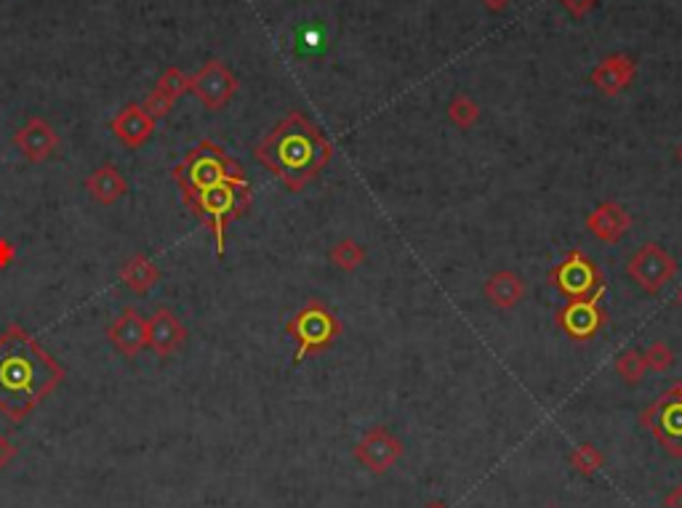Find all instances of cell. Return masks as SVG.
Segmentation results:
<instances>
[{
    "instance_id": "cell-1",
    "label": "cell",
    "mask_w": 682,
    "mask_h": 508,
    "mask_svg": "<svg viewBox=\"0 0 682 508\" xmlns=\"http://www.w3.org/2000/svg\"><path fill=\"white\" fill-rule=\"evenodd\" d=\"M64 368L22 327L0 333V413L11 420L27 418L62 383Z\"/></svg>"
},
{
    "instance_id": "cell-2",
    "label": "cell",
    "mask_w": 682,
    "mask_h": 508,
    "mask_svg": "<svg viewBox=\"0 0 682 508\" xmlns=\"http://www.w3.org/2000/svg\"><path fill=\"white\" fill-rule=\"evenodd\" d=\"M253 155L272 176L291 192H298L328 165L334 149L312 120L301 112H291L259 141Z\"/></svg>"
},
{
    "instance_id": "cell-3",
    "label": "cell",
    "mask_w": 682,
    "mask_h": 508,
    "mask_svg": "<svg viewBox=\"0 0 682 508\" xmlns=\"http://www.w3.org/2000/svg\"><path fill=\"white\" fill-rule=\"evenodd\" d=\"M174 182L182 189V197L200 194L222 184H248L243 168L238 160H232L219 144L211 139L197 141L195 146L182 157V163L171 171Z\"/></svg>"
},
{
    "instance_id": "cell-4",
    "label": "cell",
    "mask_w": 682,
    "mask_h": 508,
    "mask_svg": "<svg viewBox=\"0 0 682 508\" xmlns=\"http://www.w3.org/2000/svg\"><path fill=\"white\" fill-rule=\"evenodd\" d=\"M187 211L195 216L200 224L213 231L216 240V256H224V231L227 224L241 219L251 205V184H222L200 194L182 197Z\"/></svg>"
},
{
    "instance_id": "cell-5",
    "label": "cell",
    "mask_w": 682,
    "mask_h": 508,
    "mask_svg": "<svg viewBox=\"0 0 682 508\" xmlns=\"http://www.w3.org/2000/svg\"><path fill=\"white\" fill-rule=\"evenodd\" d=\"M286 330L291 333L293 338H296V343H298L296 354H293V362H301L307 354L328 346L339 335V323H336V317L323 304L312 301L301 312L293 315L289 325H286Z\"/></svg>"
},
{
    "instance_id": "cell-6",
    "label": "cell",
    "mask_w": 682,
    "mask_h": 508,
    "mask_svg": "<svg viewBox=\"0 0 682 508\" xmlns=\"http://www.w3.org/2000/svg\"><path fill=\"white\" fill-rule=\"evenodd\" d=\"M642 420L672 456L682 458V383L677 389L667 391L664 397H658L645 410Z\"/></svg>"
},
{
    "instance_id": "cell-7",
    "label": "cell",
    "mask_w": 682,
    "mask_h": 508,
    "mask_svg": "<svg viewBox=\"0 0 682 508\" xmlns=\"http://www.w3.org/2000/svg\"><path fill=\"white\" fill-rule=\"evenodd\" d=\"M627 272H630V278H632L639 287H645L648 293H658L669 279L675 278L677 264H675V259H672L664 248H658V245L650 242V245H642V248L634 253V259L630 261Z\"/></svg>"
},
{
    "instance_id": "cell-8",
    "label": "cell",
    "mask_w": 682,
    "mask_h": 508,
    "mask_svg": "<svg viewBox=\"0 0 682 508\" xmlns=\"http://www.w3.org/2000/svg\"><path fill=\"white\" fill-rule=\"evenodd\" d=\"M400 456H403V442L384 426L371 428L355 447V458L376 474H384L387 468H392L400 461Z\"/></svg>"
},
{
    "instance_id": "cell-9",
    "label": "cell",
    "mask_w": 682,
    "mask_h": 508,
    "mask_svg": "<svg viewBox=\"0 0 682 508\" xmlns=\"http://www.w3.org/2000/svg\"><path fill=\"white\" fill-rule=\"evenodd\" d=\"M187 341V327L182 325V320L168 309L160 306L155 309V315L147 320V346L157 354V357H171L176 354Z\"/></svg>"
},
{
    "instance_id": "cell-10",
    "label": "cell",
    "mask_w": 682,
    "mask_h": 508,
    "mask_svg": "<svg viewBox=\"0 0 682 508\" xmlns=\"http://www.w3.org/2000/svg\"><path fill=\"white\" fill-rule=\"evenodd\" d=\"M190 89L200 96V101L208 109H222L232 99V93L238 89V80L232 78V72L222 61H208L193 78Z\"/></svg>"
},
{
    "instance_id": "cell-11",
    "label": "cell",
    "mask_w": 682,
    "mask_h": 508,
    "mask_svg": "<svg viewBox=\"0 0 682 508\" xmlns=\"http://www.w3.org/2000/svg\"><path fill=\"white\" fill-rule=\"evenodd\" d=\"M605 293V285H597V290L584 298H573L563 312H560V325L573 335V338H592L597 327L602 323L600 315V298Z\"/></svg>"
},
{
    "instance_id": "cell-12",
    "label": "cell",
    "mask_w": 682,
    "mask_h": 508,
    "mask_svg": "<svg viewBox=\"0 0 682 508\" xmlns=\"http://www.w3.org/2000/svg\"><path fill=\"white\" fill-rule=\"evenodd\" d=\"M552 279L557 282V287L571 296V298H584V296H592V287L600 282V275L594 269V264L586 259L584 253H571L557 269Z\"/></svg>"
},
{
    "instance_id": "cell-13",
    "label": "cell",
    "mask_w": 682,
    "mask_h": 508,
    "mask_svg": "<svg viewBox=\"0 0 682 508\" xmlns=\"http://www.w3.org/2000/svg\"><path fill=\"white\" fill-rule=\"evenodd\" d=\"M107 338L112 346L126 354V357H139V352L147 346V320L139 315V309L128 306L120 312V317L107 327Z\"/></svg>"
},
{
    "instance_id": "cell-14",
    "label": "cell",
    "mask_w": 682,
    "mask_h": 508,
    "mask_svg": "<svg viewBox=\"0 0 682 508\" xmlns=\"http://www.w3.org/2000/svg\"><path fill=\"white\" fill-rule=\"evenodd\" d=\"M14 144H16V149L30 160V163H43V160H49L51 155H53V149H56V131L51 128L49 120H43V118H30L27 123H24V128H19V134L14 136Z\"/></svg>"
},
{
    "instance_id": "cell-15",
    "label": "cell",
    "mask_w": 682,
    "mask_h": 508,
    "mask_svg": "<svg viewBox=\"0 0 682 508\" xmlns=\"http://www.w3.org/2000/svg\"><path fill=\"white\" fill-rule=\"evenodd\" d=\"M109 128H112V134L123 141L128 149H139V146L152 136L155 120L147 115L145 107L128 104V107H123V109L112 118Z\"/></svg>"
},
{
    "instance_id": "cell-16",
    "label": "cell",
    "mask_w": 682,
    "mask_h": 508,
    "mask_svg": "<svg viewBox=\"0 0 682 508\" xmlns=\"http://www.w3.org/2000/svg\"><path fill=\"white\" fill-rule=\"evenodd\" d=\"M630 213L616 205V202H602L600 208H594V213L586 219V227L592 234H597L605 242H616L621 240V234L630 230Z\"/></svg>"
},
{
    "instance_id": "cell-17",
    "label": "cell",
    "mask_w": 682,
    "mask_h": 508,
    "mask_svg": "<svg viewBox=\"0 0 682 508\" xmlns=\"http://www.w3.org/2000/svg\"><path fill=\"white\" fill-rule=\"evenodd\" d=\"M634 75V61L630 56H611V59H605L594 72H592V83L600 89L602 93H608V96H613V93H619L630 80H632Z\"/></svg>"
},
{
    "instance_id": "cell-18",
    "label": "cell",
    "mask_w": 682,
    "mask_h": 508,
    "mask_svg": "<svg viewBox=\"0 0 682 508\" xmlns=\"http://www.w3.org/2000/svg\"><path fill=\"white\" fill-rule=\"evenodd\" d=\"M86 189L91 192V197L101 202V205H112L118 202L126 192H128V184L123 179V174L115 168V165H101L97 168L89 179H86Z\"/></svg>"
},
{
    "instance_id": "cell-19",
    "label": "cell",
    "mask_w": 682,
    "mask_h": 508,
    "mask_svg": "<svg viewBox=\"0 0 682 508\" xmlns=\"http://www.w3.org/2000/svg\"><path fill=\"white\" fill-rule=\"evenodd\" d=\"M523 293L526 285L515 272H498L486 282V298L498 309H512L515 304H520Z\"/></svg>"
},
{
    "instance_id": "cell-20",
    "label": "cell",
    "mask_w": 682,
    "mask_h": 508,
    "mask_svg": "<svg viewBox=\"0 0 682 508\" xmlns=\"http://www.w3.org/2000/svg\"><path fill=\"white\" fill-rule=\"evenodd\" d=\"M120 279H123V285H126L128 290H134V293H149V290L160 282V269H157L147 256L137 253V256H131V259L123 264Z\"/></svg>"
},
{
    "instance_id": "cell-21",
    "label": "cell",
    "mask_w": 682,
    "mask_h": 508,
    "mask_svg": "<svg viewBox=\"0 0 682 508\" xmlns=\"http://www.w3.org/2000/svg\"><path fill=\"white\" fill-rule=\"evenodd\" d=\"M331 261L339 269H344V272H352V269H357L365 261V250L355 240H341L339 245L331 250Z\"/></svg>"
},
{
    "instance_id": "cell-22",
    "label": "cell",
    "mask_w": 682,
    "mask_h": 508,
    "mask_svg": "<svg viewBox=\"0 0 682 508\" xmlns=\"http://www.w3.org/2000/svg\"><path fill=\"white\" fill-rule=\"evenodd\" d=\"M448 118H450L453 126L469 128V126L480 118V109H478V104H475L469 96H456V99L450 101V107H448Z\"/></svg>"
},
{
    "instance_id": "cell-23",
    "label": "cell",
    "mask_w": 682,
    "mask_h": 508,
    "mask_svg": "<svg viewBox=\"0 0 682 508\" xmlns=\"http://www.w3.org/2000/svg\"><path fill=\"white\" fill-rule=\"evenodd\" d=\"M616 370H619V375H621L627 383H639L642 375H645V370H648V365H645V357H642L639 352L630 349V352H624V354L616 360Z\"/></svg>"
},
{
    "instance_id": "cell-24",
    "label": "cell",
    "mask_w": 682,
    "mask_h": 508,
    "mask_svg": "<svg viewBox=\"0 0 682 508\" xmlns=\"http://www.w3.org/2000/svg\"><path fill=\"white\" fill-rule=\"evenodd\" d=\"M571 466H573L579 474L592 476V474H597V471H600V466H602V456H600V450H597L594 445H582V447H576V450H573V456H571Z\"/></svg>"
},
{
    "instance_id": "cell-25",
    "label": "cell",
    "mask_w": 682,
    "mask_h": 508,
    "mask_svg": "<svg viewBox=\"0 0 682 508\" xmlns=\"http://www.w3.org/2000/svg\"><path fill=\"white\" fill-rule=\"evenodd\" d=\"M190 86H193V78L182 75L179 70H168V72L160 78V83H157V89H155V91H160L163 96H168V99L174 101L176 96H182V93L187 91Z\"/></svg>"
},
{
    "instance_id": "cell-26",
    "label": "cell",
    "mask_w": 682,
    "mask_h": 508,
    "mask_svg": "<svg viewBox=\"0 0 682 508\" xmlns=\"http://www.w3.org/2000/svg\"><path fill=\"white\" fill-rule=\"evenodd\" d=\"M645 365L650 370H656V372H661V370H667L672 365V360H675V354L669 352V346L664 343V341H656L645 354Z\"/></svg>"
},
{
    "instance_id": "cell-27",
    "label": "cell",
    "mask_w": 682,
    "mask_h": 508,
    "mask_svg": "<svg viewBox=\"0 0 682 508\" xmlns=\"http://www.w3.org/2000/svg\"><path fill=\"white\" fill-rule=\"evenodd\" d=\"M14 456H16V447H14V442L5 437V434H0V468H5L8 463L14 461Z\"/></svg>"
},
{
    "instance_id": "cell-28",
    "label": "cell",
    "mask_w": 682,
    "mask_h": 508,
    "mask_svg": "<svg viewBox=\"0 0 682 508\" xmlns=\"http://www.w3.org/2000/svg\"><path fill=\"white\" fill-rule=\"evenodd\" d=\"M560 3H563L573 16H584L586 11H589L597 0H560Z\"/></svg>"
},
{
    "instance_id": "cell-29",
    "label": "cell",
    "mask_w": 682,
    "mask_h": 508,
    "mask_svg": "<svg viewBox=\"0 0 682 508\" xmlns=\"http://www.w3.org/2000/svg\"><path fill=\"white\" fill-rule=\"evenodd\" d=\"M16 259V250H14V245L5 240V237H0V269H5L11 261Z\"/></svg>"
},
{
    "instance_id": "cell-30",
    "label": "cell",
    "mask_w": 682,
    "mask_h": 508,
    "mask_svg": "<svg viewBox=\"0 0 682 508\" xmlns=\"http://www.w3.org/2000/svg\"><path fill=\"white\" fill-rule=\"evenodd\" d=\"M664 508H682V484L680 487H675L669 495H667V501H664Z\"/></svg>"
},
{
    "instance_id": "cell-31",
    "label": "cell",
    "mask_w": 682,
    "mask_h": 508,
    "mask_svg": "<svg viewBox=\"0 0 682 508\" xmlns=\"http://www.w3.org/2000/svg\"><path fill=\"white\" fill-rule=\"evenodd\" d=\"M488 8H493V11H501V8H507L509 5V0H483Z\"/></svg>"
},
{
    "instance_id": "cell-32",
    "label": "cell",
    "mask_w": 682,
    "mask_h": 508,
    "mask_svg": "<svg viewBox=\"0 0 682 508\" xmlns=\"http://www.w3.org/2000/svg\"><path fill=\"white\" fill-rule=\"evenodd\" d=\"M430 508H445V506H442V503H432V506H430Z\"/></svg>"
},
{
    "instance_id": "cell-33",
    "label": "cell",
    "mask_w": 682,
    "mask_h": 508,
    "mask_svg": "<svg viewBox=\"0 0 682 508\" xmlns=\"http://www.w3.org/2000/svg\"><path fill=\"white\" fill-rule=\"evenodd\" d=\"M677 304H680V306H682V290H680V296H677Z\"/></svg>"
},
{
    "instance_id": "cell-34",
    "label": "cell",
    "mask_w": 682,
    "mask_h": 508,
    "mask_svg": "<svg viewBox=\"0 0 682 508\" xmlns=\"http://www.w3.org/2000/svg\"><path fill=\"white\" fill-rule=\"evenodd\" d=\"M677 157H680V163H682V146H680V152H677Z\"/></svg>"
}]
</instances>
